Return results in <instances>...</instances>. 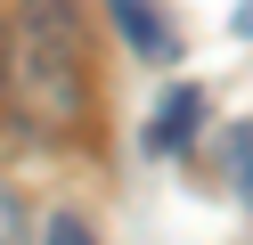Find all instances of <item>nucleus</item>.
<instances>
[{
  "label": "nucleus",
  "instance_id": "obj_1",
  "mask_svg": "<svg viewBox=\"0 0 253 245\" xmlns=\"http://www.w3.org/2000/svg\"><path fill=\"white\" fill-rule=\"evenodd\" d=\"M0 106L25 139L57 147L90 123V16L82 0H17L0 41Z\"/></svg>",
  "mask_w": 253,
  "mask_h": 245
},
{
  "label": "nucleus",
  "instance_id": "obj_2",
  "mask_svg": "<svg viewBox=\"0 0 253 245\" xmlns=\"http://www.w3.org/2000/svg\"><path fill=\"white\" fill-rule=\"evenodd\" d=\"M106 8H115V25H123V41H131V49H139V57H147V65H171V57H180V33H171L164 16L147 8V0H106Z\"/></svg>",
  "mask_w": 253,
  "mask_h": 245
},
{
  "label": "nucleus",
  "instance_id": "obj_3",
  "mask_svg": "<svg viewBox=\"0 0 253 245\" xmlns=\"http://www.w3.org/2000/svg\"><path fill=\"white\" fill-rule=\"evenodd\" d=\"M196 114H204V90H171L164 106H155V123H147V147L155 155H180L188 131H196Z\"/></svg>",
  "mask_w": 253,
  "mask_h": 245
},
{
  "label": "nucleus",
  "instance_id": "obj_4",
  "mask_svg": "<svg viewBox=\"0 0 253 245\" xmlns=\"http://www.w3.org/2000/svg\"><path fill=\"white\" fill-rule=\"evenodd\" d=\"M229 180H237V196L253 204V123H237V131H229Z\"/></svg>",
  "mask_w": 253,
  "mask_h": 245
},
{
  "label": "nucleus",
  "instance_id": "obj_5",
  "mask_svg": "<svg viewBox=\"0 0 253 245\" xmlns=\"http://www.w3.org/2000/svg\"><path fill=\"white\" fill-rule=\"evenodd\" d=\"M41 245H98V229H90L82 212L66 204V212H49V229H41Z\"/></svg>",
  "mask_w": 253,
  "mask_h": 245
},
{
  "label": "nucleus",
  "instance_id": "obj_6",
  "mask_svg": "<svg viewBox=\"0 0 253 245\" xmlns=\"http://www.w3.org/2000/svg\"><path fill=\"white\" fill-rule=\"evenodd\" d=\"M0 245H25V196L0 180Z\"/></svg>",
  "mask_w": 253,
  "mask_h": 245
}]
</instances>
